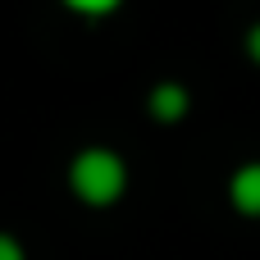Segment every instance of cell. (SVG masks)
<instances>
[{"label":"cell","mask_w":260,"mask_h":260,"mask_svg":"<svg viewBox=\"0 0 260 260\" xmlns=\"http://www.w3.org/2000/svg\"><path fill=\"white\" fill-rule=\"evenodd\" d=\"M146 110H151V119H160V123H178V119H187L192 96H187L183 82H155L151 96H146Z\"/></svg>","instance_id":"obj_3"},{"label":"cell","mask_w":260,"mask_h":260,"mask_svg":"<svg viewBox=\"0 0 260 260\" xmlns=\"http://www.w3.org/2000/svg\"><path fill=\"white\" fill-rule=\"evenodd\" d=\"M73 14H82V18H105V14H114L123 0H64Z\"/></svg>","instance_id":"obj_4"},{"label":"cell","mask_w":260,"mask_h":260,"mask_svg":"<svg viewBox=\"0 0 260 260\" xmlns=\"http://www.w3.org/2000/svg\"><path fill=\"white\" fill-rule=\"evenodd\" d=\"M0 260H27L23 242H18L14 233H0Z\"/></svg>","instance_id":"obj_5"},{"label":"cell","mask_w":260,"mask_h":260,"mask_svg":"<svg viewBox=\"0 0 260 260\" xmlns=\"http://www.w3.org/2000/svg\"><path fill=\"white\" fill-rule=\"evenodd\" d=\"M229 201H233V210H238V215L260 219V160L238 165V169H233V178H229Z\"/></svg>","instance_id":"obj_2"},{"label":"cell","mask_w":260,"mask_h":260,"mask_svg":"<svg viewBox=\"0 0 260 260\" xmlns=\"http://www.w3.org/2000/svg\"><path fill=\"white\" fill-rule=\"evenodd\" d=\"M247 55L260 64V23H251V27H247Z\"/></svg>","instance_id":"obj_6"},{"label":"cell","mask_w":260,"mask_h":260,"mask_svg":"<svg viewBox=\"0 0 260 260\" xmlns=\"http://www.w3.org/2000/svg\"><path fill=\"white\" fill-rule=\"evenodd\" d=\"M69 187H73V197H78L82 206L105 210V206H114V201L128 192V165H123V155L110 151V146H87V151H78L73 165H69Z\"/></svg>","instance_id":"obj_1"}]
</instances>
